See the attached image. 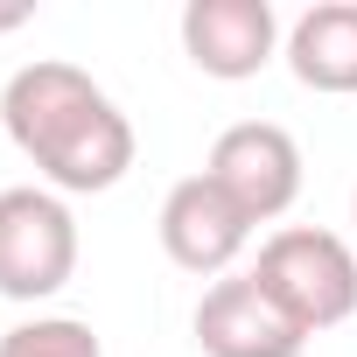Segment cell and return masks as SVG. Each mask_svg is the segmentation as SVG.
<instances>
[{
    "label": "cell",
    "instance_id": "obj_6",
    "mask_svg": "<svg viewBox=\"0 0 357 357\" xmlns=\"http://www.w3.org/2000/svg\"><path fill=\"white\" fill-rule=\"evenodd\" d=\"M183 50L204 77H259L280 50V15L266 0H190L183 8Z\"/></svg>",
    "mask_w": 357,
    "mask_h": 357
},
{
    "label": "cell",
    "instance_id": "obj_2",
    "mask_svg": "<svg viewBox=\"0 0 357 357\" xmlns=\"http://www.w3.org/2000/svg\"><path fill=\"white\" fill-rule=\"evenodd\" d=\"M77 273V218L50 190H0V294L50 301Z\"/></svg>",
    "mask_w": 357,
    "mask_h": 357
},
{
    "label": "cell",
    "instance_id": "obj_9",
    "mask_svg": "<svg viewBox=\"0 0 357 357\" xmlns=\"http://www.w3.org/2000/svg\"><path fill=\"white\" fill-rule=\"evenodd\" d=\"M126 168H133V126H126L119 105H105L98 119H84V126L43 161V175H50L56 190H70V197H98V190H112Z\"/></svg>",
    "mask_w": 357,
    "mask_h": 357
},
{
    "label": "cell",
    "instance_id": "obj_4",
    "mask_svg": "<svg viewBox=\"0 0 357 357\" xmlns=\"http://www.w3.org/2000/svg\"><path fill=\"white\" fill-rule=\"evenodd\" d=\"M112 98L77 70V63H56V56H43V63H22L15 77H8V91H0V119H8V140L43 168L84 119H98Z\"/></svg>",
    "mask_w": 357,
    "mask_h": 357
},
{
    "label": "cell",
    "instance_id": "obj_7",
    "mask_svg": "<svg viewBox=\"0 0 357 357\" xmlns=\"http://www.w3.org/2000/svg\"><path fill=\"white\" fill-rule=\"evenodd\" d=\"M197 343L204 357H301L308 336L266 301L252 273H231L197 301Z\"/></svg>",
    "mask_w": 357,
    "mask_h": 357
},
{
    "label": "cell",
    "instance_id": "obj_1",
    "mask_svg": "<svg viewBox=\"0 0 357 357\" xmlns=\"http://www.w3.org/2000/svg\"><path fill=\"white\" fill-rule=\"evenodd\" d=\"M252 280L266 287V301L301 329H336L357 315V252L336 238V231H315V225H287L259 245V266Z\"/></svg>",
    "mask_w": 357,
    "mask_h": 357
},
{
    "label": "cell",
    "instance_id": "obj_3",
    "mask_svg": "<svg viewBox=\"0 0 357 357\" xmlns=\"http://www.w3.org/2000/svg\"><path fill=\"white\" fill-rule=\"evenodd\" d=\"M204 175H211V183H218L252 225H273V218H287L294 197H301V147H294V133L273 126V119H238V126L218 133Z\"/></svg>",
    "mask_w": 357,
    "mask_h": 357
},
{
    "label": "cell",
    "instance_id": "obj_8",
    "mask_svg": "<svg viewBox=\"0 0 357 357\" xmlns=\"http://www.w3.org/2000/svg\"><path fill=\"white\" fill-rule=\"evenodd\" d=\"M287 63L308 91H357V8L350 0H322L287 29Z\"/></svg>",
    "mask_w": 357,
    "mask_h": 357
},
{
    "label": "cell",
    "instance_id": "obj_5",
    "mask_svg": "<svg viewBox=\"0 0 357 357\" xmlns=\"http://www.w3.org/2000/svg\"><path fill=\"white\" fill-rule=\"evenodd\" d=\"M252 238V218L211 183V175H183L161 197V252L183 273H225Z\"/></svg>",
    "mask_w": 357,
    "mask_h": 357
},
{
    "label": "cell",
    "instance_id": "obj_12",
    "mask_svg": "<svg viewBox=\"0 0 357 357\" xmlns=\"http://www.w3.org/2000/svg\"><path fill=\"white\" fill-rule=\"evenodd\" d=\"M350 211H357V204H350Z\"/></svg>",
    "mask_w": 357,
    "mask_h": 357
},
{
    "label": "cell",
    "instance_id": "obj_10",
    "mask_svg": "<svg viewBox=\"0 0 357 357\" xmlns=\"http://www.w3.org/2000/svg\"><path fill=\"white\" fill-rule=\"evenodd\" d=\"M0 357H105L91 322L77 315H36V322H15L0 336Z\"/></svg>",
    "mask_w": 357,
    "mask_h": 357
},
{
    "label": "cell",
    "instance_id": "obj_11",
    "mask_svg": "<svg viewBox=\"0 0 357 357\" xmlns=\"http://www.w3.org/2000/svg\"><path fill=\"white\" fill-rule=\"evenodd\" d=\"M29 22V8H0V36H8V29H22Z\"/></svg>",
    "mask_w": 357,
    "mask_h": 357
}]
</instances>
